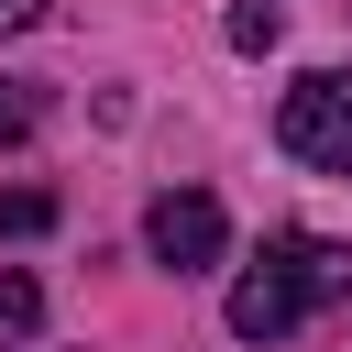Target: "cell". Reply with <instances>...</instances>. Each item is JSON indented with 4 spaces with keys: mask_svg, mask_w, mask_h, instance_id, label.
I'll list each match as a JSON object with an SVG mask.
<instances>
[{
    "mask_svg": "<svg viewBox=\"0 0 352 352\" xmlns=\"http://www.w3.org/2000/svg\"><path fill=\"white\" fill-rule=\"evenodd\" d=\"M330 297H352V242H319V231H275L264 242V264L231 286V330L242 341H286L308 308H330Z\"/></svg>",
    "mask_w": 352,
    "mask_h": 352,
    "instance_id": "cell-1",
    "label": "cell"
},
{
    "mask_svg": "<svg viewBox=\"0 0 352 352\" xmlns=\"http://www.w3.org/2000/svg\"><path fill=\"white\" fill-rule=\"evenodd\" d=\"M275 143H286L297 165H319V176H352V66L297 77L286 110H275Z\"/></svg>",
    "mask_w": 352,
    "mask_h": 352,
    "instance_id": "cell-2",
    "label": "cell"
},
{
    "mask_svg": "<svg viewBox=\"0 0 352 352\" xmlns=\"http://www.w3.org/2000/svg\"><path fill=\"white\" fill-rule=\"evenodd\" d=\"M220 242H231V220H220V198H209V187H165V198L143 209V253H154L165 275L220 264Z\"/></svg>",
    "mask_w": 352,
    "mask_h": 352,
    "instance_id": "cell-3",
    "label": "cell"
},
{
    "mask_svg": "<svg viewBox=\"0 0 352 352\" xmlns=\"http://www.w3.org/2000/svg\"><path fill=\"white\" fill-rule=\"evenodd\" d=\"M33 330H44V286L22 264H0V341H33Z\"/></svg>",
    "mask_w": 352,
    "mask_h": 352,
    "instance_id": "cell-4",
    "label": "cell"
},
{
    "mask_svg": "<svg viewBox=\"0 0 352 352\" xmlns=\"http://www.w3.org/2000/svg\"><path fill=\"white\" fill-rule=\"evenodd\" d=\"M33 121H44V99L33 88H0V143H33Z\"/></svg>",
    "mask_w": 352,
    "mask_h": 352,
    "instance_id": "cell-5",
    "label": "cell"
},
{
    "mask_svg": "<svg viewBox=\"0 0 352 352\" xmlns=\"http://www.w3.org/2000/svg\"><path fill=\"white\" fill-rule=\"evenodd\" d=\"M231 44H242V55H264V44H275V11H264V0H242V11H231Z\"/></svg>",
    "mask_w": 352,
    "mask_h": 352,
    "instance_id": "cell-6",
    "label": "cell"
},
{
    "mask_svg": "<svg viewBox=\"0 0 352 352\" xmlns=\"http://www.w3.org/2000/svg\"><path fill=\"white\" fill-rule=\"evenodd\" d=\"M44 22V0H0V33H33Z\"/></svg>",
    "mask_w": 352,
    "mask_h": 352,
    "instance_id": "cell-7",
    "label": "cell"
}]
</instances>
